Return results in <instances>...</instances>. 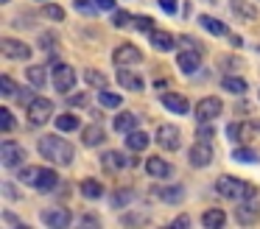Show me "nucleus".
<instances>
[{
    "mask_svg": "<svg viewBox=\"0 0 260 229\" xmlns=\"http://www.w3.org/2000/svg\"><path fill=\"white\" fill-rule=\"evenodd\" d=\"M226 134H230L232 140H243V137H246V134H249V128L243 126V123H232V126L226 128Z\"/></svg>",
    "mask_w": 260,
    "mask_h": 229,
    "instance_id": "obj_37",
    "label": "nucleus"
},
{
    "mask_svg": "<svg viewBox=\"0 0 260 229\" xmlns=\"http://www.w3.org/2000/svg\"><path fill=\"white\" fill-rule=\"evenodd\" d=\"M159 6L165 14H176V0H159Z\"/></svg>",
    "mask_w": 260,
    "mask_h": 229,
    "instance_id": "obj_46",
    "label": "nucleus"
},
{
    "mask_svg": "<svg viewBox=\"0 0 260 229\" xmlns=\"http://www.w3.org/2000/svg\"><path fill=\"white\" fill-rule=\"evenodd\" d=\"M204 3H215V0H204Z\"/></svg>",
    "mask_w": 260,
    "mask_h": 229,
    "instance_id": "obj_52",
    "label": "nucleus"
},
{
    "mask_svg": "<svg viewBox=\"0 0 260 229\" xmlns=\"http://www.w3.org/2000/svg\"><path fill=\"white\" fill-rule=\"evenodd\" d=\"M0 128H3V132H12L14 128V117L9 109H0Z\"/></svg>",
    "mask_w": 260,
    "mask_h": 229,
    "instance_id": "obj_41",
    "label": "nucleus"
},
{
    "mask_svg": "<svg viewBox=\"0 0 260 229\" xmlns=\"http://www.w3.org/2000/svg\"><path fill=\"white\" fill-rule=\"evenodd\" d=\"M84 81L90 84V87H95V89H107L109 78L104 76L101 70H87V73H84Z\"/></svg>",
    "mask_w": 260,
    "mask_h": 229,
    "instance_id": "obj_31",
    "label": "nucleus"
},
{
    "mask_svg": "<svg viewBox=\"0 0 260 229\" xmlns=\"http://www.w3.org/2000/svg\"><path fill=\"white\" fill-rule=\"evenodd\" d=\"M81 195H84V199H101L104 184L98 182V179H84V182H81Z\"/></svg>",
    "mask_w": 260,
    "mask_h": 229,
    "instance_id": "obj_25",
    "label": "nucleus"
},
{
    "mask_svg": "<svg viewBox=\"0 0 260 229\" xmlns=\"http://www.w3.org/2000/svg\"><path fill=\"white\" fill-rule=\"evenodd\" d=\"M0 50H3V56H6V59H14V61L31 59V48H28V45L20 42V39H12V37L0 39Z\"/></svg>",
    "mask_w": 260,
    "mask_h": 229,
    "instance_id": "obj_7",
    "label": "nucleus"
},
{
    "mask_svg": "<svg viewBox=\"0 0 260 229\" xmlns=\"http://www.w3.org/2000/svg\"><path fill=\"white\" fill-rule=\"evenodd\" d=\"M132 201H135V190H115L112 199H109V204L112 207H126V204H132Z\"/></svg>",
    "mask_w": 260,
    "mask_h": 229,
    "instance_id": "obj_32",
    "label": "nucleus"
},
{
    "mask_svg": "<svg viewBox=\"0 0 260 229\" xmlns=\"http://www.w3.org/2000/svg\"><path fill=\"white\" fill-rule=\"evenodd\" d=\"M81 223H84V226H98V218L95 215H84V218H81Z\"/></svg>",
    "mask_w": 260,
    "mask_h": 229,
    "instance_id": "obj_50",
    "label": "nucleus"
},
{
    "mask_svg": "<svg viewBox=\"0 0 260 229\" xmlns=\"http://www.w3.org/2000/svg\"><path fill=\"white\" fill-rule=\"evenodd\" d=\"M112 61H115L118 67H129V64L143 61V53L135 48V45H120V48L112 50Z\"/></svg>",
    "mask_w": 260,
    "mask_h": 229,
    "instance_id": "obj_11",
    "label": "nucleus"
},
{
    "mask_svg": "<svg viewBox=\"0 0 260 229\" xmlns=\"http://www.w3.org/2000/svg\"><path fill=\"white\" fill-rule=\"evenodd\" d=\"M81 140H84L87 148H95V145H101L104 140H107V132H104V128L98 126V123H92V126H87V128H84Z\"/></svg>",
    "mask_w": 260,
    "mask_h": 229,
    "instance_id": "obj_19",
    "label": "nucleus"
},
{
    "mask_svg": "<svg viewBox=\"0 0 260 229\" xmlns=\"http://www.w3.org/2000/svg\"><path fill=\"white\" fill-rule=\"evenodd\" d=\"M230 3H232V11L241 20H257V9H252L249 3H243V0H230Z\"/></svg>",
    "mask_w": 260,
    "mask_h": 229,
    "instance_id": "obj_29",
    "label": "nucleus"
},
{
    "mask_svg": "<svg viewBox=\"0 0 260 229\" xmlns=\"http://www.w3.org/2000/svg\"><path fill=\"white\" fill-rule=\"evenodd\" d=\"M0 162H3V168H17L20 162H25V148L20 143H14V140H3V145H0Z\"/></svg>",
    "mask_w": 260,
    "mask_h": 229,
    "instance_id": "obj_4",
    "label": "nucleus"
},
{
    "mask_svg": "<svg viewBox=\"0 0 260 229\" xmlns=\"http://www.w3.org/2000/svg\"><path fill=\"white\" fill-rule=\"evenodd\" d=\"M37 173H40V168H23V171H20V182H23V184H34L37 182Z\"/></svg>",
    "mask_w": 260,
    "mask_h": 229,
    "instance_id": "obj_39",
    "label": "nucleus"
},
{
    "mask_svg": "<svg viewBox=\"0 0 260 229\" xmlns=\"http://www.w3.org/2000/svg\"><path fill=\"white\" fill-rule=\"evenodd\" d=\"M135 128H137V117L132 115V112H120V115L115 117V132L129 134V132H135Z\"/></svg>",
    "mask_w": 260,
    "mask_h": 229,
    "instance_id": "obj_22",
    "label": "nucleus"
},
{
    "mask_svg": "<svg viewBox=\"0 0 260 229\" xmlns=\"http://www.w3.org/2000/svg\"><path fill=\"white\" fill-rule=\"evenodd\" d=\"M148 143H151V137H148L146 132H140V128H135V132L126 134V145H129L132 151H146Z\"/></svg>",
    "mask_w": 260,
    "mask_h": 229,
    "instance_id": "obj_21",
    "label": "nucleus"
},
{
    "mask_svg": "<svg viewBox=\"0 0 260 229\" xmlns=\"http://www.w3.org/2000/svg\"><path fill=\"white\" fill-rule=\"evenodd\" d=\"M123 223H146V215H123Z\"/></svg>",
    "mask_w": 260,
    "mask_h": 229,
    "instance_id": "obj_48",
    "label": "nucleus"
},
{
    "mask_svg": "<svg viewBox=\"0 0 260 229\" xmlns=\"http://www.w3.org/2000/svg\"><path fill=\"white\" fill-rule=\"evenodd\" d=\"M101 165H104V171H109V173H118V171H123L126 165H132V159H126L120 151H104V156H101Z\"/></svg>",
    "mask_w": 260,
    "mask_h": 229,
    "instance_id": "obj_15",
    "label": "nucleus"
},
{
    "mask_svg": "<svg viewBox=\"0 0 260 229\" xmlns=\"http://www.w3.org/2000/svg\"><path fill=\"white\" fill-rule=\"evenodd\" d=\"M132 25H135L137 31H146V34L154 31V20H151V17H135V22H132Z\"/></svg>",
    "mask_w": 260,
    "mask_h": 229,
    "instance_id": "obj_36",
    "label": "nucleus"
},
{
    "mask_svg": "<svg viewBox=\"0 0 260 229\" xmlns=\"http://www.w3.org/2000/svg\"><path fill=\"white\" fill-rule=\"evenodd\" d=\"M148 39H151V48H157V50H162V53H165V50H174V37H171V34L168 31H151V34H148Z\"/></svg>",
    "mask_w": 260,
    "mask_h": 229,
    "instance_id": "obj_20",
    "label": "nucleus"
},
{
    "mask_svg": "<svg viewBox=\"0 0 260 229\" xmlns=\"http://www.w3.org/2000/svg\"><path fill=\"white\" fill-rule=\"evenodd\" d=\"M79 126H81V120L73 115V112H64V115L56 117V128H59V132H76Z\"/></svg>",
    "mask_w": 260,
    "mask_h": 229,
    "instance_id": "obj_27",
    "label": "nucleus"
},
{
    "mask_svg": "<svg viewBox=\"0 0 260 229\" xmlns=\"http://www.w3.org/2000/svg\"><path fill=\"white\" fill-rule=\"evenodd\" d=\"M174 226H190V218H187V215H179V218H174Z\"/></svg>",
    "mask_w": 260,
    "mask_h": 229,
    "instance_id": "obj_49",
    "label": "nucleus"
},
{
    "mask_svg": "<svg viewBox=\"0 0 260 229\" xmlns=\"http://www.w3.org/2000/svg\"><path fill=\"white\" fill-rule=\"evenodd\" d=\"M221 87H224L226 92L243 95V92H246V78H238V76H224V81H221Z\"/></svg>",
    "mask_w": 260,
    "mask_h": 229,
    "instance_id": "obj_28",
    "label": "nucleus"
},
{
    "mask_svg": "<svg viewBox=\"0 0 260 229\" xmlns=\"http://www.w3.org/2000/svg\"><path fill=\"white\" fill-rule=\"evenodd\" d=\"M40 218H42L45 226H53V229H64V226H70V221H73V215H70L68 207H51V210H45Z\"/></svg>",
    "mask_w": 260,
    "mask_h": 229,
    "instance_id": "obj_9",
    "label": "nucleus"
},
{
    "mask_svg": "<svg viewBox=\"0 0 260 229\" xmlns=\"http://www.w3.org/2000/svg\"><path fill=\"white\" fill-rule=\"evenodd\" d=\"M210 140V137H213V132H210V128H199V140Z\"/></svg>",
    "mask_w": 260,
    "mask_h": 229,
    "instance_id": "obj_51",
    "label": "nucleus"
},
{
    "mask_svg": "<svg viewBox=\"0 0 260 229\" xmlns=\"http://www.w3.org/2000/svg\"><path fill=\"white\" fill-rule=\"evenodd\" d=\"M14 98H17V101H25V104H31V101H34V92H31V89H23V87H20Z\"/></svg>",
    "mask_w": 260,
    "mask_h": 229,
    "instance_id": "obj_45",
    "label": "nucleus"
},
{
    "mask_svg": "<svg viewBox=\"0 0 260 229\" xmlns=\"http://www.w3.org/2000/svg\"><path fill=\"white\" fill-rule=\"evenodd\" d=\"M95 6H98L101 11H112V9H115V0H95Z\"/></svg>",
    "mask_w": 260,
    "mask_h": 229,
    "instance_id": "obj_47",
    "label": "nucleus"
},
{
    "mask_svg": "<svg viewBox=\"0 0 260 229\" xmlns=\"http://www.w3.org/2000/svg\"><path fill=\"white\" fill-rule=\"evenodd\" d=\"M53 87H56V92H62V95L73 92V87H76L73 67L70 64H56L53 67Z\"/></svg>",
    "mask_w": 260,
    "mask_h": 229,
    "instance_id": "obj_8",
    "label": "nucleus"
},
{
    "mask_svg": "<svg viewBox=\"0 0 260 229\" xmlns=\"http://www.w3.org/2000/svg\"><path fill=\"white\" fill-rule=\"evenodd\" d=\"M157 145L165 151H179L182 145V132L176 126H171V123H162V126L157 128Z\"/></svg>",
    "mask_w": 260,
    "mask_h": 229,
    "instance_id": "obj_6",
    "label": "nucleus"
},
{
    "mask_svg": "<svg viewBox=\"0 0 260 229\" xmlns=\"http://www.w3.org/2000/svg\"><path fill=\"white\" fill-rule=\"evenodd\" d=\"M70 104L73 106H87L90 104V92H73L70 95Z\"/></svg>",
    "mask_w": 260,
    "mask_h": 229,
    "instance_id": "obj_44",
    "label": "nucleus"
},
{
    "mask_svg": "<svg viewBox=\"0 0 260 229\" xmlns=\"http://www.w3.org/2000/svg\"><path fill=\"white\" fill-rule=\"evenodd\" d=\"M40 48H45L51 56H56V39H53L51 34H42V37H40Z\"/></svg>",
    "mask_w": 260,
    "mask_h": 229,
    "instance_id": "obj_38",
    "label": "nucleus"
},
{
    "mask_svg": "<svg viewBox=\"0 0 260 229\" xmlns=\"http://www.w3.org/2000/svg\"><path fill=\"white\" fill-rule=\"evenodd\" d=\"M159 199L168 201V204H179V201L185 199V187H182V184H171V187L159 190Z\"/></svg>",
    "mask_w": 260,
    "mask_h": 229,
    "instance_id": "obj_26",
    "label": "nucleus"
},
{
    "mask_svg": "<svg viewBox=\"0 0 260 229\" xmlns=\"http://www.w3.org/2000/svg\"><path fill=\"white\" fill-rule=\"evenodd\" d=\"M118 84H120L123 89H132V92H140V89H143V78L137 76V73L126 70V67H120V73H118Z\"/></svg>",
    "mask_w": 260,
    "mask_h": 229,
    "instance_id": "obj_18",
    "label": "nucleus"
},
{
    "mask_svg": "<svg viewBox=\"0 0 260 229\" xmlns=\"http://www.w3.org/2000/svg\"><path fill=\"white\" fill-rule=\"evenodd\" d=\"M28 120L34 123V126H40V123H45V120H51L53 117V101H48V98H34L28 104Z\"/></svg>",
    "mask_w": 260,
    "mask_h": 229,
    "instance_id": "obj_5",
    "label": "nucleus"
},
{
    "mask_svg": "<svg viewBox=\"0 0 260 229\" xmlns=\"http://www.w3.org/2000/svg\"><path fill=\"white\" fill-rule=\"evenodd\" d=\"M98 101H101V106H107V109H118L120 106V95L118 92H109V89H101V95H98Z\"/></svg>",
    "mask_w": 260,
    "mask_h": 229,
    "instance_id": "obj_33",
    "label": "nucleus"
},
{
    "mask_svg": "<svg viewBox=\"0 0 260 229\" xmlns=\"http://www.w3.org/2000/svg\"><path fill=\"white\" fill-rule=\"evenodd\" d=\"M199 25L202 28H207L213 37H226V25L221 20H215V17H207V14H202L199 17Z\"/></svg>",
    "mask_w": 260,
    "mask_h": 229,
    "instance_id": "obj_23",
    "label": "nucleus"
},
{
    "mask_svg": "<svg viewBox=\"0 0 260 229\" xmlns=\"http://www.w3.org/2000/svg\"><path fill=\"white\" fill-rule=\"evenodd\" d=\"M40 154L45 156L48 162H53V165H73L76 159V148L68 143V140H62L59 134H45V137L40 140Z\"/></svg>",
    "mask_w": 260,
    "mask_h": 229,
    "instance_id": "obj_1",
    "label": "nucleus"
},
{
    "mask_svg": "<svg viewBox=\"0 0 260 229\" xmlns=\"http://www.w3.org/2000/svg\"><path fill=\"white\" fill-rule=\"evenodd\" d=\"M202 53L204 50L193 48V50H179V56H176V64H179L182 73H187V76H193V73L199 70V64H202Z\"/></svg>",
    "mask_w": 260,
    "mask_h": 229,
    "instance_id": "obj_12",
    "label": "nucleus"
},
{
    "mask_svg": "<svg viewBox=\"0 0 260 229\" xmlns=\"http://www.w3.org/2000/svg\"><path fill=\"white\" fill-rule=\"evenodd\" d=\"M45 14L51 17V20H62V17H64V9H62V6H53V3H48V6H45Z\"/></svg>",
    "mask_w": 260,
    "mask_h": 229,
    "instance_id": "obj_43",
    "label": "nucleus"
},
{
    "mask_svg": "<svg viewBox=\"0 0 260 229\" xmlns=\"http://www.w3.org/2000/svg\"><path fill=\"white\" fill-rule=\"evenodd\" d=\"M76 9L81 11V14H95V0H76Z\"/></svg>",
    "mask_w": 260,
    "mask_h": 229,
    "instance_id": "obj_42",
    "label": "nucleus"
},
{
    "mask_svg": "<svg viewBox=\"0 0 260 229\" xmlns=\"http://www.w3.org/2000/svg\"><path fill=\"white\" fill-rule=\"evenodd\" d=\"M202 223L207 229H218V226H224L226 223V215H224V210H207L202 215Z\"/></svg>",
    "mask_w": 260,
    "mask_h": 229,
    "instance_id": "obj_24",
    "label": "nucleus"
},
{
    "mask_svg": "<svg viewBox=\"0 0 260 229\" xmlns=\"http://www.w3.org/2000/svg\"><path fill=\"white\" fill-rule=\"evenodd\" d=\"M112 22H115V28H123V25H129V22H135V17L126 14V11H115V14H112Z\"/></svg>",
    "mask_w": 260,
    "mask_h": 229,
    "instance_id": "obj_40",
    "label": "nucleus"
},
{
    "mask_svg": "<svg viewBox=\"0 0 260 229\" xmlns=\"http://www.w3.org/2000/svg\"><path fill=\"white\" fill-rule=\"evenodd\" d=\"M146 173L154 179H168L171 173H174V168L165 159H159V156H151V159H146Z\"/></svg>",
    "mask_w": 260,
    "mask_h": 229,
    "instance_id": "obj_17",
    "label": "nucleus"
},
{
    "mask_svg": "<svg viewBox=\"0 0 260 229\" xmlns=\"http://www.w3.org/2000/svg\"><path fill=\"white\" fill-rule=\"evenodd\" d=\"M3 3H9V0H3Z\"/></svg>",
    "mask_w": 260,
    "mask_h": 229,
    "instance_id": "obj_53",
    "label": "nucleus"
},
{
    "mask_svg": "<svg viewBox=\"0 0 260 229\" xmlns=\"http://www.w3.org/2000/svg\"><path fill=\"white\" fill-rule=\"evenodd\" d=\"M159 101H162V106H165V109H171L174 115H187V109H190L187 98H185V95H179V92H162V95H159Z\"/></svg>",
    "mask_w": 260,
    "mask_h": 229,
    "instance_id": "obj_14",
    "label": "nucleus"
},
{
    "mask_svg": "<svg viewBox=\"0 0 260 229\" xmlns=\"http://www.w3.org/2000/svg\"><path fill=\"white\" fill-rule=\"evenodd\" d=\"M28 81L34 87H45V67H40V64L28 67Z\"/></svg>",
    "mask_w": 260,
    "mask_h": 229,
    "instance_id": "obj_34",
    "label": "nucleus"
},
{
    "mask_svg": "<svg viewBox=\"0 0 260 229\" xmlns=\"http://www.w3.org/2000/svg\"><path fill=\"white\" fill-rule=\"evenodd\" d=\"M232 159L243 162V165H254L260 156H257V151H254V148H235V151H232Z\"/></svg>",
    "mask_w": 260,
    "mask_h": 229,
    "instance_id": "obj_30",
    "label": "nucleus"
},
{
    "mask_svg": "<svg viewBox=\"0 0 260 229\" xmlns=\"http://www.w3.org/2000/svg\"><path fill=\"white\" fill-rule=\"evenodd\" d=\"M215 190H218L224 199H232V201H246V199H254V195H257V187H254L252 182H243V179H238V176H218Z\"/></svg>",
    "mask_w": 260,
    "mask_h": 229,
    "instance_id": "obj_2",
    "label": "nucleus"
},
{
    "mask_svg": "<svg viewBox=\"0 0 260 229\" xmlns=\"http://www.w3.org/2000/svg\"><path fill=\"white\" fill-rule=\"evenodd\" d=\"M0 95H3V98H14V95H17V84H14L9 76L0 78Z\"/></svg>",
    "mask_w": 260,
    "mask_h": 229,
    "instance_id": "obj_35",
    "label": "nucleus"
},
{
    "mask_svg": "<svg viewBox=\"0 0 260 229\" xmlns=\"http://www.w3.org/2000/svg\"><path fill=\"white\" fill-rule=\"evenodd\" d=\"M235 218H238V223H246V226L257 223L260 221V204H257V201H252V199L241 201V207L235 210Z\"/></svg>",
    "mask_w": 260,
    "mask_h": 229,
    "instance_id": "obj_13",
    "label": "nucleus"
},
{
    "mask_svg": "<svg viewBox=\"0 0 260 229\" xmlns=\"http://www.w3.org/2000/svg\"><path fill=\"white\" fill-rule=\"evenodd\" d=\"M221 112H224V101L215 98V95H207V98H202V101H199V106H196L199 123L215 120V117H221Z\"/></svg>",
    "mask_w": 260,
    "mask_h": 229,
    "instance_id": "obj_3",
    "label": "nucleus"
},
{
    "mask_svg": "<svg viewBox=\"0 0 260 229\" xmlns=\"http://www.w3.org/2000/svg\"><path fill=\"white\" fill-rule=\"evenodd\" d=\"M56 184H59L56 171H51V168H40L34 187H37V190H42V193H51V190H56Z\"/></svg>",
    "mask_w": 260,
    "mask_h": 229,
    "instance_id": "obj_16",
    "label": "nucleus"
},
{
    "mask_svg": "<svg viewBox=\"0 0 260 229\" xmlns=\"http://www.w3.org/2000/svg\"><path fill=\"white\" fill-rule=\"evenodd\" d=\"M187 159H190V165H193V168H207L210 162H213V148H210L207 140H199V143L190 148Z\"/></svg>",
    "mask_w": 260,
    "mask_h": 229,
    "instance_id": "obj_10",
    "label": "nucleus"
}]
</instances>
